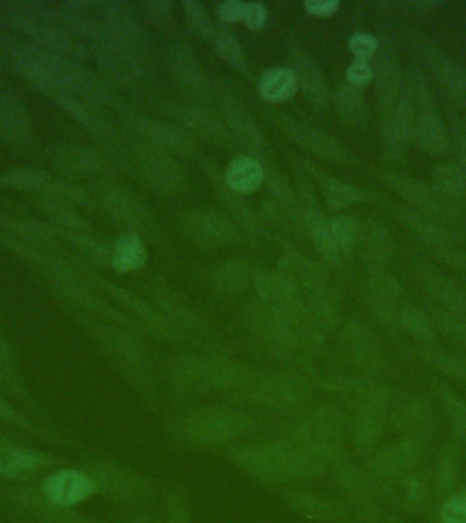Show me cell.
Masks as SVG:
<instances>
[{
	"label": "cell",
	"mask_w": 466,
	"mask_h": 523,
	"mask_svg": "<svg viewBox=\"0 0 466 523\" xmlns=\"http://www.w3.org/2000/svg\"><path fill=\"white\" fill-rule=\"evenodd\" d=\"M225 182L239 194H251L265 182V167L258 158L236 156L224 172Z\"/></svg>",
	"instance_id": "39"
},
{
	"label": "cell",
	"mask_w": 466,
	"mask_h": 523,
	"mask_svg": "<svg viewBox=\"0 0 466 523\" xmlns=\"http://www.w3.org/2000/svg\"><path fill=\"white\" fill-rule=\"evenodd\" d=\"M104 492L120 503L144 504L153 496V485L142 474L111 466L101 480Z\"/></svg>",
	"instance_id": "29"
},
{
	"label": "cell",
	"mask_w": 466,
	"mask_h": 523,
	"mask_svg": "<svg viewBox=\"0 0 466 523\" xmlns=\"http://www.w3.org/2000/svg\"><path fill=\"white\" fill-rule=\"evenodd\" d=\"M253 427L246 413L227 408L194 410L179 423V435L184 442L198 447L231 445Z\"/></svg>",
	"instance_id": "4"
},
{
	"label": "cell",
	"mask_w": 466,
	"mask_h": 523,
	"mask_svg": "<svg viewBox=\"0 0 466 523\" xmlns=\"http://www.w3.org/2000/svg\"><path fill=\"white\" fill-rule=\"evenodd\" d=\"M441 523H466V496L454 494L442 504Z\"/></svg>",
	"instance_id": "58"
},
{
	"label": "cell",
	"mask_w": 466,
	"mask_h": 523,
	"mask_svg": "<svg viewBox=\"0 0 466 523\" xmlns=\"http://www.w3.org/2000/svg\"><path fill=\"white\" fill-rule=\"evenodd\" d=\"M213 43L217 54L232 69L238 70L242 74L248 73V63L246 56H244L242 44H240L238 36L227 25L221 24L217 26Z\"/></svg>",
	"instance_id": "49"
},
{
	"label": "cell",
	"mask_w": 466,
	"mask_h": 523,
	"mask_svg": "<svg viewBox=\"0 0 466 523\" xmlns=\"http://www.w3.org/2000/svg\"><path fill=\"white\" fill-rule=\"evenodd\" d=\"M142 13L150 24L157 28H167L174 20L172 13V3L168 0H144L139 3Z\"/></svg>",
	"instance_id": "56"
},
{
	"label": "cell",
	"mask_w": 466,
	"mask_h": 523,
	"mask_svg": "<svg viewBox=\"0 0 466 523\" xmlns=\"http://www.w3.org/2000/svg\"><path fill=\"white\" fill-rule=\"evenodd\" d=\"M253 282L262 303L272 310H289L300 304L299 292L281 273L262 270L254 274Z\"/></svg>",
	"instance_id": "33"
},
{
	"label": "cell",
	"mask_w": 466,
	"mask_h": 523,
	"mask_svg": "<svg viewBox=\"0 0 466 523\" xmlns=\"http://www.w3.org/2000/svg\"><path fill=\"white\" fill-rule=\"evenodd\" d=\"M229 458L243 472L266 484L317 479L326 465L291 440L232 449Z\"/></svg>",
	"instance_id": "1"
},
{
	"label": "cell",
	"mask_w": 466,
	"mask_h": 523,
	"mask_svg": "<svg viewBox=\"0 0 466 523\" xmlns=\"http://www.w3.org/2000/svg\"><path fill=\"white\" fill-rule=\"evenodd\" d=\"M385 183L392 188L394 193L400 195L401 198L407 199L417 208L424 209L428 213L437 214V216L445 214L446 217H450L449 212L439 201L434 190L424 187L422 183L409 179L407 176L398 175V173H386Z\"/></svg>",
	"instance_id": "37"
},
{
	"label": "cell",
	"mask_w": 466,
	"mask_h": 523,
	"mask_svg": "<svg viewBox=\"0 0 466 523\" xmlns=\"http://www.w3.org/2000/svg\"><path fill=\"white\" fill-rule=\"evenodd\" d=\"M417 274H419L423 287L427 289L432 299L437 301L443 311L466 314V292L458 285V282L426 262L417 266Z\"/></svg>",
	"instance_id": "30"
},
{
	"label": "cell",
	"mask_w": 466,
	"mask_h": 523,
	"mask_svg": "<svg viewBox=\"0 0 466 523\" xmlns=\"http://www.w3.org/2000/svg\"><path fill=\"white\" fill-rule=\"evenodd\" d=\"M378 52L375 69L372 67V70L379 109L386 118L393 111L401 94L402 69L396 44L392 40H385L382 45L379 43Z\"/></svg>",
	"instance_id": "23"
},
{
	"label": "cell",
	"mask_w": 466,
	"mask_h": 523,
	"mask_svg": "<svg viewBox=\"0 0 466 523\" xmlns=\"http://www.w3.org/2000/svg\"><path fill=\"white\" fill-rule=\"evenodd\" d=\"M428 104L430 101L427 100L426 105L422 107V112L415 119L413 137L424 152L442 154L449 148V131L437 111Z\"/></svg>",
	"instance_id": "36"
},
{
	"label": "cell",
	"mask_w": 466,
	"mask_h": 523,
	"mask_svg": "<svg viewBox=\"0 0 466 523\" xmlns=\"http://www.w3.org/2000/svg\"><path fill=\"white\" fill-rule=\"evenodd\" d=\"M272 120L287 137L293 139L296 144L302 146L308 153L314 154L315 157L337 165L356 163L352 150L341 144L333 135L326 133L325 130L292 118V116L280 114V112L273 114Z\"/></svg>",
	"instance_id": "11"
},
{
	"label": "cell",
	"mask_w": 466,
	"mask_h": 523,
	"mask_svg": "<svg viewBox=\"0 0 466 523\" xmlns=\"http://www.w3.org/2000/svg\"><path fill=\"white\" fill-rule=\"evenodd\" d=\"M307 385L300 376L276 374L258 382L250 398L265 408L285 410L296 408L307 398Z\"/></svg>",
	"instance_id": "21"
},
{
	"label": "cell",
	"mask_w": 466,
	"mask_h": 523,
	"mask_svg": "<svg viewBox=\"0 0 466 523\" xmlns=\"http://www.w3.org/2000/svg\"><path fill=\"white\" fill-rule=\"evenodd\" d=\"M295 74L289 67H270L259 79V93L269 103H285L298 93Z\"/></svg>",
	"instance_id": "44"
},
{
	"label": "cell",
	"mask_w": 466,
	"mask_h": 523,
	"mask_svg": "<svg viewBox=\"0 0 466 523\" xmlns=\"http://www.w3.org/2000/svg\"><path fill=\"white\" fill-rule=\"evenodd\" d=\"M112 266L120 273L137 272L148 262V250L138 233L127 232L116 240L112 251Z\"/></svg>",
	"instance_id": "43"
},
{
	"label": "cell",
	"mask_w": 466,
	"mask_h": 523,
	"mask_svg": "<svg viewBox=\"0 0 466 523\" xmlns=\"http://www.w3.org/2000/svg\"><path fill=\"white\" fill-rule=\"evenodd\" d=\"M434 395L453 435L458 442H466V400L443 382L435 383Z\"/></svg>",
	"instance_id": "42"
},
{
	"label": "cell",
	"mask_w": 466,
	"mask_h": 523,
	"mask_svg": "<svg viewBox=\"0 0 466 523\" xmlns=\"http://www.w3.org/2000/svg\"><path fill=\"white\" fill-rule=\"evenodd\" d=\"M6 408L5 405H3V402H0V416L5 415Z\"/></svg>",
	"instance_id": "64"
},
{
	"label": "cell",
	"mask_w": 466,
	"mask_h": 523,
	"mask_svg": "<svg viewBox=\"0 0 466 523\" xmlns=\"http://www.w3.org/2000/svg\"><path fill=\"white\" fill-rule=\"evenodd\" d=\"M169 73L178 92L187 103L208 105L212 99L213 86L193 48L186 43H176L168 55Z\"/></svg>",
	"instance_id": "13"
},
{
	"label": "cell",
	"mask_w": 466,
	"mask_h": 523,
	"mask_svg": "<svg viewBox=\"0 0 466 523\" xmlns=\"http://www.w3.org/2000/svg\"><path fill=\"white\" fill-rule=\"evenodd\" d=\"M299 167L311 179V182L319 184L323 197L330 209H345L355 203L363 202L367 198L360 188L336 178L332 173L323 171L310 161H303Z\"/></svg>",
	"instance_id": "32"
},
{
	"label": "cell",
	"mask_w": 466,
	"mask_h": 523,
	"mask_svg": "<svg viewBox=\"0 0 466 523\" xmlns=\"http://www.w3.org/2000/svg\"><path fill=\"white\" fill-rule=\"evenodd\" d=\"M434 193L450 217L460 212L466 201V176L458 164H441L432 171Z\"/></svg>",
	"instance_id": "35"
},
{
	"label": "cell",
	"mask_w": 466,
	"mask_h": 523,
	"mask_svg": "<svg viewBox=\"0 0 466 523\" xmlns=\"http://www.w3.org/2000/svg\"><path fill=\"white\" fill-rule=\"evenodd\" d=\"M432 322L437 333H441L454 349L466 353V314L441 310Z\"/></svg>",
	"instance_id": "53"
},
{
	"label": "cell",
	"mask_w": 466,
	"mask_h": 523,
	"mask_svg": "<svg viewBox=\"0 0 466 523\" xmlns=\"http://www.w3.org/2000/svg\"><path fill=\"white\" fill-rule=\"evenodd\" d=\"M412 44H415L417 50L422 52L423 59L430 66L432 73L437 75L443 88L462 108L466 109V71L452 59L447 58L445 54L439 52L437 48L430 47L426 41L415 39Z\"/></svg>",
	"instance_id": "28"
},
{
	"label": "cell",
	"mask_w": 466,
	"mask_h": 523,
	"mask_svg": "<svg viewBox=\"0 0 466 523\" xmlns=\"http://www.w3.org/2000/svg\"><path fill=\"white\" fill-rule=\"evenodd\" d=\"M263 167H265V182L263 184L268 191L269 201L283 213L293 231H303L296 188L292 186L287 175L277 165L266 161V163H263Z\"/></svg>",
	"instance_id": "31"
},
{
	"label": "cell",
	"mask_w": 466,
	"mask_h": 523,
	"mask_svg": "<svg viewBox=\"0 0 466 523\" xmlns=\"http://www.w3.org/2000/svg\"><path fill=\"white\" fill-rule=\"evenodd\" d=\"M330 389L352 409V413H375L385 417L392 401V391L368 376H340Z\"/></svg>",
	"instance_id": "16"
},
{
	"label": "cell",
	"mask_w": 466,
	"mask_h": 523,
	"mask_svg": "<svg viewBox=\"0 0 466 523\" xmlns=\"http://www.w3.org/2000/svg\"><path fill=\"white\" fill-rule=\"evenodd\" d=\"M461 472V451L457 443L443 447L435 465L434 483L439 494H447L456 485Z\"/></svg>",
	"instance_id": "47"
},
{
	"label": "cell",
	"mask_w": 466,
	"mask_h": 523,
	"mask_svg": "<svg viewBox=\"0 0 466 523\" xmlns=\"http://www.w3.org/2000/svg\"><path fill=\"white\" fill-rule=\"evenodd\" d=\"M292 71L295 74L300 92L306 97L308 104L318 116L328 111L330 103V88L328 79L315 62L313 56L300 47L291 48Z\"/></svg>",
	"instance_id": "19"
},
{
	"label": "cell",
	"mask_w": 466,
	"mask_h": 523,
	"mask_svg": "<svg viewBox=\"0 0 466 523\" xmlns=\"http://www.w3.org/2000/svg\"><path fill=\"white\" fill-rule=\"evenodd\" d=\"M268 21V9L262 2H244L242 22L250 30L265 28Z\"/></svg>",
	"instance_id": "60"
},
{
	"label": "cell",
	"mask_w": 466,
	"mask_h": 523,
	"mask_svg": "<svg viewBox=\"0 0 466 523\" xmlns=\"http://www.w3.org/2000/svg\"><path fill=\"white\" fill-rule=\"evenodd\" d=\"M333 466L338 489L345 504L356 517L370 523L377 517V500H375V484L372 483L364 468L351 464L348 459L337 462Z\"/></svg>",
	"instance_id": "15"
},
{
	"label": "cell",
	"mask_w": 466,
	"mask_h": 523,
	"mask_svg": "<svg viewBox=\"0 0 466 523\" xmlns=\"http://www.w3.org/2000/svg\"><path fill=\"white\" fill-rule=\"evenodd\" d=\"M135 158L150 187L163 194H175L186 184V169L179 158L167 150L135 141Z\"/></svg>",
	"instance_id": "12"
},
{
	"label": "cell",
	"mask_w": 466,
	"mask_h": 523,
	"mask_svg": "<svg viewBox=\"0 0 466 523\" xmlns=\"http://www.w3.org/2000/svg\"><path fill=\"white\" fill-rule=\"evenodd\" d=\"M420 353L424 363L437 370L446 379L466 386V353L458 349L424 346Z\"/></svg>",
	"instance_id": "45"
},
{
	"label": "cell",
	"mask_w": 466,
	"mask_h": 523,
	"mask_svg": "<svg viewBox=\"0 0 466 523\" xmlns=\"http://www.w3.org/2000/svg\"><path fill=\"white\" fill-rule=\"evenodd\" d=\"M349 51L359 60H370L379 50V40L371 33L357 32L348 41Z\"/></svg>",
	"instance_id": "57"
},
{
	"label": "cell",
	"mask_w": 466,
	"mask_h": 523,
	"mask_svg": "<svg viewBox=\"0 0 466 523\" xmlns=\"http://www.w3.org/2000/svg\"><path fill=\"white\" fill-rule=\"evenodd\" d=\"M99 11L105 28L116 43L138 58L146 60L150 39L145 26L138 20L134 7L127 2L111 0L100 3Z\"/></svg>",
	"instance_id": "14"
},
{
	"label": "cell",
	"mask_w": 466,
	"mask_h": 523,
	"mask_svg": "<svg viewBox=\"0 0 466 523\" xmlns=\"http://www.w3.org/2000/svg\"><path fill=\"white\" fill-rule=\"evenodd\" d=\"M278 273L291 282L300 296L326 295L328 278L325 272L299 252L285 254L278 263Z\"/></svg>",
	"instance_id": "27"
},
{
	"label": "cell",
	"mask_w": 466,
	"mask_h": 523,
	"mask_svg": "<svg viewBox=\"0 0 466 523\" xmlns=\"http://www.w3.org/2000/svg\"><path fill=\"white\" fill-rule=\"evenodd\" d=\"M386 417L396 430L405 435L426 436V430L434 419V408L426 395L405 391L392 395Z\"/></svg>",
	"instance_id": "18"
},
{
	"label": "cell",
	"mask_w": 466,
	"mask_h": 523,
	"mask_svg": "<svg viewBox=\"0 0 466 523\" xmlns=\"http://www.w3.org/2000/svg\"><path fill=\"white\" fill-rule=\"evenodd\" d=\"M183 232L191 242L204 247H221L236 244L242 239V232L223 213L210 209H195L183 220Z\"/></svg>",
	"instance_id": "17"
},
{
	"label": "cell",
	"mask_w": 466,
	"mask_h": 523,
	"mask_svg": "<svg viewBox=\"0 0 466 523\" xmlns=\"http://www.w3.org/2000/svg\"><path fill=\"white\" fill-rule=\"evenodd\" d=\"M250 270L239 261L221 263L212 274V285L224 295H236L247 287Z\"/></svg>",
	"instance_id": "48"
},
{
	"label": "cell",
	"mask_w": 466,
	"mask_h": 523,
	"mask_svg": "<svg viewBox=\"0 0 466 523\" xmlns=\"http://www.w3.org/2000/svg\"><path fill=\"white\" fill-rule=\"evenodd\" d=\"M415 124V99L408 88L401 90L393 111L383 120V144L386 154L393 160H401L407 153L413 137Z\"/></svg>",
	"instance_id": "22"
},
{
	"label": "cell",
	"mask_w": 466,
	"mask_h": 523,
	"mask_svg": "<svg viewBox=\"0 0 466 523\" xmlns=\"http://www.w3.org/2000/svg\"><path fill=\"white\" fill-rule=\"evenodd\" d=\"M398 327L417 344L430 346L437 338L434 322L423 311L415 307L401 308L398 315Z\"/></svg>",
	"instance_id": "46"
},
{
	"label": "cell",
	"mask_w": 466,
	"mask_h": 523,
	"mask_svg": "<svg viewBox=\"0 0 466 523\" xmlns=\"http://www.w3.org/2000/svg\"><path fill=\"white\" fill-rule=\"evenodd\" d=\"M345 78H347V84L355 86L357 89L364 88L374 79V70L366 60L355 59L345 71Z\"/></svg>",
	"instance_id": "59"
},
{
	"label": "cell",
	"mask_w": 466,
	"mask_h": 523,
	"mask_svg": "<svg viewBox=\"0 0 466 523\" xmlns=\"http://www.w3.org/2000/svg\"><path fill=\"white\" fill-rule=\"evenodd\" d=\"M359 242L364 262L374 272L382 270L392 257L393 237L382 224L371 223L360 229Z\"/></svg>",
	"instance_id": "40"
},
{
	"label": "cell",
	"mask_w": 466,
	"mask_h": 523,
	"mask_svg": "<svg viewBox=\"0 0 466 523\" xmlns=\"http://www.w3.org/2000/svg\"><path fill=\"white\" fill-rule=\"evenodd\" d=\"M183 13L187 25L199 39L205 41L214 39L216 26H214L212 17H210L204 3L198 2V0H186V2H183Z\"/></svg>",
	"instance_id": "54"
},
{
	"label": "cell",
	"mask_w": 466,
	"mask_h": 523,
	"mask_svg": "<svg viewBox=\"0 0 466 523\" xmlns=\"http://www.w3.org/2000/svg\"><path fill=\"white\" fill-rule=\"evenodd\" d=\"M104 208L107 212L126 225L134 233L149 232L154 229L152 213L146 203L122 184H111L103 194Z\"/></svg>",
	"instance_id": "24"
},
{
	"label": "cell",
	"mask_w": 466,
	"mask_h": 523,
	"mask_svg": "<svg viewBox=\"0 0 466 523\" xmlns=\"http://www.w3.org/2000/svg\"><path fill=\"white\" fill-rule=\"evenodd\" d=\"M164 523H193L189 502L178 491L165 492Z\"/></svg>",
	"instance_id": "55"
},
{
	"label": "cell",
	"mask_w": 466,
	"mask_h": 523,
	"mask_svg": "<svg viewBox=\"0 0 466 523\" xmlns=\"http://www.w3.org/2000/svg\"><path fill=\"white\" fill-rule=\"evenodd\" d=\"M398 218L407 227L408 231L412 232L413 236L417 237L420 242L426 243L427 246L438 248L449 246L447 237L428 218L420 216V214L415 212H408L407 209L400 210Z\"/></svg>",
	"instance_id": "51"
},
{
	"label": "cell",
	"mask_w": 466,
	"mask_h": 523,
	"mask_svg": "<svg viewBox=\"0 0 466 523\" xmlns=\"http://www.w3.org/2000/svg\"><path fill=\"white\" fill-rule=\"evenodd\" d=\"M296 193H298L300 220L303 231L313 240L319 257L329 266L340 265L344 261L334 246L332 233H330V217L323 212L321 202L315 193L311 179L300 169L296 173Z\"/></svg>",
	"instance_id": "9"
},
{
	"label": "cell",
	"mask_w": 466,
	"mask_h": 523,
	"mask_svg": "<svg viewBox=\"0 0 466 523\" xmlns=\"http://www.w3.org/2000/svg\"><path fill=\"white\" fill-rule=\"evenodd\" d=\"M333 103L338 116L344 123L356 130L366 129L368 107L360 89L343 82L337 86Z\"/></svg>",
	"instance_id": "41"
},
{
	"label": "cell",
	"mask_w": 466,
	"mask_h": 523,
	"mask_svg": "<svg viewBox=\"0 0 466 523\" xmlns=\"http://www.w3.org/2000/svg\"><path fill=\"white\" fill-rule=\"evenodd\" d=\"M127 523H164L161 519L154 517L152 514L139 513L135 514L133 518Z\"/></svg>",
	"instance_id": "63"
},
{
	"label": "cell",
	"mask_w": 466,
	"mask_h": 523,
	"mask_svg": "<svg viewBox=\"0 0 466 523\" xmlns=\"http://www.w3.org/2000/svg\"><path fill=\"white\" fill-rule=\"evenodd\" d=\"M250 379V370L238 361L217 356L180 357L172 367V380L191 391H229Z\"/></svg>",
	"instance_id": "3"
},
{
	"label": "cell",
	"mask_w": 466,
	"mask_h": 523,
	"mask_svg": "<svg viewBox=\"0 0 466 523\" xmlns=\"http://www.w3.org/2000/svg\"><path fill=\"white\" fill-rule=\"evenodd\" d=\"M341 344L353 366L363 376L378 375L383 366L382 345L378 337L360 323H349L341 331Z\"/></svg>",
	"instance_id": "20"
},
{
	"label": "cell",
	"mask_w": 466,
	"mask_h": 523,
	"mask_svg": "<svg viewBox=\"0 0 466 523\" xmlns=\"http://www.w3.org/2000/svg\"><path fill=\"white\" fill-rule=\"evenodd\" d=\"M161 114L178 124L191 135L204 139L208 144L221 150H235L236 144L225 126L221 115L208 105L187 103V101L159 100Z\"/></svg>",
	"instance_id": "6"
},
{
	"label": "cell",
	"mask_w": 466,
	"mask_h": 523,
	"mask_svg": "<svg viewBox=\"0 0 466 523\" xmlns=\"http://www.w3.org/2000/svg\"><path fill=\"white\" fill-rule=\"evenodd\" d=\"M345 419L340 409L323 405L308 412L293 427L289 440L325 465H334L345 457Z\"/></svg>",
	"instance_id": "2"
},
{
	"label": "cell",
	"mask_w": 466,
	"mask_h": 523,
	"mask_svg": "<svg viewBox=\"0 0 466 523\" xmlns=\"http://www.w3.org/2000/svg\"><path fill=\"white\" fill-rule=\"evenodd\" d=\"M95 491V484L85 474L75 470H63L45 484V492L51 502L58 506H74L84 502Z\"/></svg>",
	"instance_id": "34"
},
{
	"label": "cell",
	"mask_w": 466,
	"mask_h": 523,
	"mask_svg": "<svg viewBox=\"0 0 466 523\" xmlns=\"http://www.w3.org/2000/svg\"><path fill=\"white\" fill-rule=\"evenodd\" d=\"M385 417L375 413H352L347 423L353 449L360 455H372L378 450L383 434Z\"/></svg>",
	"instance_id": "38"
},
{
	"label": "cell",
	"mask_w": 466,
	"mask_h": 523,
	"mask_svg": "<svg viewBox=\"0 0 466 523\" xmlns=\"http://www.w3.org/2000/svg\"><path fill=\"white\" fill-rule=\"evenodd\" d=\"M284 502L302 517L319 523H344L348 511L344 504L310 489L287 488L281 494Z\"/></svg>",
	"instance_id": "26"
},
{
	"label": "cell",
	"mask_w": 466,
	"mask_h": 523,
	"mask_svg": "<svg viewBox=\"0 0 466 523\" xmlns=\"http://www.w3.org/2000/svg\"><path fill=\"white\" fill-rule=\"evenodd\" d=\"M360 229L362 227L355 217L345 216V214L330 217V233L341 258H347L359 242Z\"/></svg>",
	"instance_id": "52"
},
{
	"label": "cell",
	"mask_w": 466,
	"mask_h": 523,
	"mask_svg": "<svg viewBox=\"0 0 466 523\" xmlns=\"http://www.w3.org/2000/svg\"><path fill=\"white\" fill-rule=\"evenodd\" d=\"M427 450L423 435H404L371 455L366 470L374 484H393L408 479L422 464Z\"/></svg>",
	"instance_id": "5"
},
{
	"label": "cell",
	"mask_w": 466,
	"mask_h": 523,
	"mask_svg": "<svg viewBox=\"0 0 466 523\" xmlns=\"http://www.w3.org/2000/svg\"><path fill=\"white\" fill-rule=\"evenodd\" d=\"M244 2L240 0H227V2L220 3L217 7V13L221 20V24H235V22H242Z\"/></svg>",
	"instance_id": "61"
},
{
	"label": "cell",
	"mask_w": 466,
	"mask_h": 523,
	"mask_svg": "<svg viewBox=\"0 0 466 523\" xmlns=\"http://www.w3.org/2000/svg\"><path fill=\"white\" fill-rule=\"evenodd\" d=\"M304 9L315 17H330L340 9V2L338 0H307L304 3Z\"/></svg>",
	"instance_id": "62"
},
{
	"label": "cell",
	"mask_w": 466,
	"mask_h": 523,
	"mask_svg": "<svg viewBox=\"0 0 466 523\" xmlns=\"http://www.w3.org/2000/svg\"><path fill=\"white\" fill-rule=\"evenodd\" d=\"M199 167L205 172L214 197L220 203L221 208L228 214L240 232L246 233L250 239H268L269 232L263 227L259 220L257 210L244 199L243 194L236 193L225 182L224 172L210 158H199Z\"/></svg>",
	"instance_id": "10"
},
{
	"label": "cell",
	"mask_w": 466,
	"mask_h": 523,
	"mask_svg": "<svg viewBox=\"0 0 466 523\" xmlns=\"http://www.w3.org/2000/svg\"><path fill=\"white\" fill-rule=\"evenodd\" d=\"M159 311L164 316L165 321L179 329L201 330L202 322L199 316L187 304L172 297L171 295H161L159 297ZM180 333V331H179Z\"/></svg>",
	"instance_id": "50"
},
{
	"label": "cell",
	"mask_w": 466,
	"mask_h": 523,
	"mask_svg": "<svg viewBox=\"0 0 466 523\" xmlns=\"http://www.w3.org/2000/svg\"><path fill=\"white\" fill-rule=\"evenodd\" d=\"M400 296V284L393 277L383 273L382 270L372 272L366 284L368 308L379 325L387 330L396 331L398 329V315L401 311V308H398Z\"/></svg>",
	"instance_id": "25"
},
{
	"label": "cell",
	"mask_w": 466,
	"mask_h": 523,
	"mask_svg": "<svg viewBox=\"0 0 466 523\" xmlns=\"http://www.w3.org/2000/svg\"><path fill=\"white\" fill-rule=\"evenodd\" d=\"M123 120L127 129L134 135L135 141L159 146L184 160H194L201 156L193 135L171 120L152 118L130 109L123 112Z\"/></svg>",
	"instance_id": "7"
},
{
	"label": "cell",
	"mask_w": 466,
	"mask_h": 523,
	"mask_svg": "<svg viewBox=\"0 0 466 523\" xmlns=\"http://www.w3.org/2000/svg\"><path fill=\"white\" fill-rule=\"evenodd\" d=\"M219 94L220 115L225 126L231 133L236 146H242L251 157L266 158L270 154V144L261 126L255 120L250 109L233 90L225 88L223 84L217 86Z\"/></svg>",
	"instance_id": "8"
}]
</instances>
